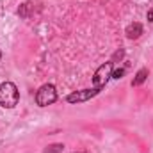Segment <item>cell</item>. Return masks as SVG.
<instances>
[{
    "instance_id": "obj_8",
    "label": "cell",
    "mask_w": 153,
    "mask_h": 153,
    "mask_svg": "<svg viewBox=\"0 0 153 153\" xmlns=\"http://www.w3.org/2000/svg\"><path fill=\"white\" fill-rule=\"evenodd\" d=\"M123 57H125V50H123V48H119V50L116 52L114 55H112V59H111V62H116V61H121Z\"/></svg>"
},
{
    "instance_id": "obj_5",
    "label": "cell",
    "mask_w": 153,
    "mask_h": 153,
    "mask_svg": "<svg viewBox=\"0 0 153 153\" xmlns=\"http://www.w3.org/2000/svg\"><path fill=\"white\" fill-rule=\"evenodd\" d=\"M125 34H126V38L128 39H137L141 34H143V25L137 23V22H134V23H130V25L126 27Z\"/></svg>"
},
{
    "instance_id": "obj_11",
    "label": "cell",
    "mask_w": 153,
    "mask_h": 153,
    "mask_svg": "<svg viewBox=\"0 0 153 153\" xmlns=\"http://www.w3.org/2000/svg\"><path fill=\"white\" fill-rule=\"evenodd\" d=\"M0 59H2V50H0Z\"/></svg>"
},
{
    "instance_id": "obj_4",
    "label": "cell",
    "mask_w": 153,
    "mask_h": 153,
    "mask_svg": "<svg viewBox=\"0 0 153 153\" xmlns=\"http://www.w3.org/2000/svg\"><path fill=\"white\" fill-rule=\"evenodd\" d=\"M98 93H100V89H96V87H93V89L75 91V93H71V94L66 96V102H68V103H82V102H87V100L94 98Z\"/></svg>"
},
{
    "instance_id": "obj_12",
    "label": "cell",
    "mask_w": 153,
    "mask_h": 153,
    "mask_svg": "<svg viewBox=\"0 0 153 153\" xmlns=\"http://www.w3.org/2000/svg\"><path fill=\"white\" fill-rule=\"evenodd\" d=\"M80 153H85V152H80Z\"/></svg>"
},
{
    "instance_id": "obj_1",
    "label": "cell",
    "mask_w": 153,
    "mask_h": 153,
    "mask_svg": "<svg viewBox=\"0 0 153 153\" xmlns=\"http://www.w3.org/2000/svg\"><path fill=\"white\" fill-rule=\"evenodd\" d=\"M20 102V91L13 82H2L0 84V105L4 109H13Z\"/></svg>"
},
{
    "instance_id": "obj_3",
    "label": "cell",
    "mask_w": 153,
    "mask_h": 153,
    "mask_svg": "<svg viewBox=\"0 0 153 153\" xmlns=\"http://www.w3.org/2000/svg\"><path fill=\"white\" fill-rule=\"evenodd\" d=\"M112 68H114V64L112 62H105V64H102L96 71H94V76H93V85L96 87V89H103L105 87V84L112 78Z\"/></svg>"
},
{
    "instance_id": "obj_2",
    "label": "cell",
    "mask_w": 153,
    "mask_h": 153,
    "mask_svg": "<svg viewBox=\"0 0 153 153\" xmlns=\"http://www.w3.org/2000/svg\"><path fill=\"white\" fill-rule=\"evenodd\" d=\"M57 100V89L53 84H45L41 85L36 93V103L39 107H48Z\"/></svg>"
},
{
    "instance_id": "obj_6",
    "label": "cell",
    "mask_w": 153,
    "mask_h": 153,
    "mask_svg": "<svg viewBox=\"0 0 153 153\" xmlns=\"http://www.w3.org/2000/svg\"><path fill=\"white\" fill-rule=\"evenodd\" d=\"M146 78H148V70H146V68H141V70L135 73V78L132 80V85H141Z\"/></svg>"
},
{
    "instance_id": "obj_7",
    "label": "cell",
    "mask_w": 153,
    "mask_h": 153,
    "mask_svg": "<svg viewBox=\"0 0 153 153\" xmlns=\"http://www.w3.org/2000/svg\"><path fill=\"white\" fill-rule=\"evenodd\" d=\"M64 150V144H61V143H57V144H50V146H46L43 153H61Z\"/></svg>"
},
{
    "instance_id": "obj_10",
    "label": "cell",
    "mask_w": 153,
    "mask_h": 153,
    "mask_svg": "<svg viewBox=\"0 0 153 153\" xmlns=\"http://www.w3.org/2000/svg\"><path fill=\"white\" fill-rule=\"evenodd\" d=\"M148 20L153 22V11H148Z\"/></svg>"
},
{
    "instance_id": "obj_9",
    "label": "cell",
    "mask_w": 153,
    "mask_h": 153,
    "mask_svg": "<svg viewBox=\"0 0 153 153\" xmlns=\"http://www.w3.org/2000/svg\"><path fill=\"white\" fill-rule=\"evenodd\" d=\"M125 75V68H121V70H117V71H114L112 73V78H116V80H119L121 76Z\"/></svg>"
}]
</instances>
